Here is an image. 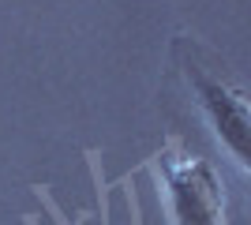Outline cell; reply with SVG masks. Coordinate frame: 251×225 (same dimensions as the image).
<instances>
[{
  "mask_svg": "<svg viewBox=\"0 0 251 225\" xmlns=\"http://www.w3.org/2000/svg\"><path fill=\"white\" fill-rule=\"evenodd\" d=\"M165 169V203L173 225H225V195L214 165L195 158L176 143L161 154Z\"/></svg>",
  "mask_w": 251,
  "mask_h": 225,
  "instance_id": "2",
  "label": "cell"
},
{
  "mask_svg": "<svg viewBox=\"0 0 251 225\" xmlns=\"http://www.w3.org/2000/svg\"><path fill=\"white\" fill-rule=\"evenodd\" d=\"M176 53L184 56V72H188L191 94H195V105H199L206 128L214 131L221 150L232 158V165L240 173H248L251 169V113H248L244 86L236 79H229L225 72H214L210 64H202L195 45L188 53L184 42H180Z\"/></svg>",
  "mask_w": 251,
  "mask_h": 225,
  "instance_id": "1",
  "label": "cell"
}]
</instances>
